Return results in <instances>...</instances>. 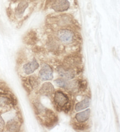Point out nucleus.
<instances>
[{
    "mask_svg": "<svg viewBox=\"0 0 120 132\" xmlns=\"http://www.w3.org/2000/svg\"><path fill=\"white\" fill-rule=\"evenodd\" d=\"M54 101L57 106V108L60 110H67L68 109L69 102V99L68 96L61 91H57L54 94ZM69 110V109H68Z\"/></svg>",
    "mask_w": 120,
    "mask_h": 132,
    "instance_id": "obj_1",
    "label": "nucleus"
},
{
    "mask_svg": "<svg viewBox=\"0 0 120 132\" xmlns=\"http://www.w3.org/2000/svg\"><path fill=\"white\" fill-rule=\"evenodd\" d=\"M15 99L11 95L6 93H0V111H9L15 105Z\"/></svg>",
    "mask_w": 120,
    "mask_h": 132,
    "instance_id": "obj_2",
    "label": "nucleus"
},
{
    "mask_svg": "<svg viewBox=\"0 0 120 132\" xmlns=\"http://www.w3.org/2000/svg\"><path fill=\"white\" fill-rule=\"evenodd\" d=\"M57 36L59 40L64 44L72 43L74 38V32L69 29H62L58 31L57 33Z\"/></svg>",
    "mask_w": 120,
    "mask_h": 132,
    "instance_id": "obj_3",
    "label": "nucleus"
},
{
    "mask_svg": "<svg viewBox=\"0 0 120 132\" xmlns=\"http://www.w3.org/2000/svg\"><path fill=\"white\" fill-rule=\"evenodd\" d=\"M39 77L43 80H51L53 78L52 68L47 64H44L39 72Z\"/></svg>",
    "mask_w": 120,
    "mask_h": 132,
    "instance_id": "obj_4",
    "label": "nucleus"
},
{
    "mask_svg": "<svg viewBox=\"0 0 120 132\" xmlns=\"http://www.w3.org/2000/svg\"><path fill=\"white\" fill-rule=\"evenodd\" d=\"M70 3L68 0H55L52 5V9L56 12H64L69 9Z\"/></svg>",
    "mask_w": 120,
    "mask_h": 132,
    "instance_id": "obj_5",
    "label": "nucleus"
},
{
    "mask_svg": "<svg viewBox=\"0 0 120 132\" xmlns=\"http://www.w3.org/2000/svg\"><path fill=\"white\" fill-rule=\"evenodd\" d=\"M55 82L59 87L63 88L66 89H73L76 88L79 84V82L77 81H69L67 79H58L55 80Z\"/></svg>",
    "mask_w": 120,
    "mask_h": 132,
    "instance_id": "obj_6",
    "label": "nucleus"
},
{
    "mask_svg": "<svg viewBox=\"0 0 120 132\" xmlns=\"http://www.w3.org/2000/svg\"><path fill=\"white\" fill-rule=\"evenodd\" d=\"M57 72L59 76L66 79H72L75 77V72L73 70L64 68L62 66H59L57 68Z\"/></svg>",
    "mask_w": 120,
    "mask_h": 132,
    "instance_id": "obj_7",
    "label": "nucleus"
},
{
    "mask_svg": "<svg viewBox=\"0 0 120 132\" xmlns=\"http://www.w3.org/2000/svg\"><path fill=\"white\" fill-rule=\"evenodd\" d=\"M39 67V64L35 59L23 66V70L26 74H30L33 73Z\"/></svg>",
    "mask_w": 120,
    "mask_h": 132,
    "instance_id": "obj_8",
    "label": "nucleus"
},
{
    "mask_svg": "<svg viewBox=\"0 0 120 132\" xmlns=\"http://www.w3.org/2000/svg\"><path fill=\"white\" fill-rule=\"evenodd\" d=\"M54 92L53 85L50 82H45L39 90V93L43 95L50 96Z\"/></svg>",
    "mask_w": 120,
    "mask_h": 132,
    "instance_id": "obj_9",
    "label": "nucleus"
},
{
    "mask_svg": "<svg viewBox=\"0 0 120 132\" xmlns=\"http://www.w3.org/2000/svg\"><path fill=\"white\" fill-rule=\"evenodd\" d=\"M91 111L90 109H88L82 111L79 113H77L75 116L76 120L79 123H83L86 122L90 117Z\"/></svg>",
    "mask_w": 120,
    "mask_h": 132,
    "instance_id": "obj_10",
    "label": "nucleus"
},
{
    "mask_svg": "<svg viewBox=\"0 0 120 132\" xmlns=\"http://www.w3.org/2000/svg\"><path fill=\"white\" fill-rule=\"evenodd\" d=\"M24 86L28 90L34 89L38 85V81L34 77H30L24 81Z\"/></svg>",
    "mask_w": 120,
    "mask_h": 132,
    "instance_id": "obj_11",
    "label": "nucleus"
},
{
    "mask_svg": "<svg viewBox=\"0 0 120 132\" xmlns=\"http://www.w3.org/2000/svg\"><path fill=\"white\" fill-rule=\"evenodd\" d=\"M90 99L89 97H86L81 101L77 103L75 105V109L76 111H80L84 109H86L90 105Z\"/></svg>",
    "mask_w": 120,
    "mask_h": 132,
    "instance_id": "obj_12",
    "label": "nucleus"
},
{
    "mask_svg": "<svg viewBox=\"0 0 120 132\" xmlns=\"http://www.w3.org/2000/svg\"><path fill=\"white\" fill-rule=\"evenodd\" d=\"M19 123L15 119H12L8 122L7 124V128L10 131H18L19 128Z\"/></svg>",
    "mask_w": 120,
    "mask_h": 132,
    "instance_id": "obj_13",
    "label": "nucleus"
},
{
    "mask_svg": "<svg viewBox=\"0 0 120 132\" xmlns=\"http://www.w3.org/2000/svg\"><path fill=\"white\" fill-rule=\"evenodd\" d=\"M28 6V2L26 1H22L19 3L17 8H16V13L18 15H20L23 14L27 7Z\"/></svg>",
    "mask_w": 120,
    "mask_h": 132,
    "instance_id": "obj_14",
    "label": "nucleus"
},
{
    "mask_svg": "<svg viewBox=\"0 0 120 132\" xmlns=\"http://www.w3.org/2000/svg\"><path fill=\"white\" fill-rule=\"evenodd\" d=\"M4 127H5V122L3 118L0 116V131H2L3 130Z\"/></svg>",
    "mask_w": 120,
    "mask_h": 132,
    "instance_id": "obj_15",
    "label": "nucleus"
}]
</instances>
